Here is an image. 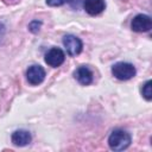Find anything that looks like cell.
<instances>
[{
  "mask_svg": "<svg viewBox=\"0 0 152 152\" xmlns=\"http://www.w3.org/2000/svg\"><path fill=\"white\" fill-rule=\"evenodd\" d=\"M108 145L113 151L126 150L131 145V135L124 129H114L108 138Z\"/></svg>",
  "mask_w": 152,
  "mask_h": 152,
  "instance_id": "obj_1",
  "label": "cell"
},
{
  "mask_svg": "<svg viewBox=\"0 0 152 152\" xmlns=\"http://www.w3.org/2000/svg\"><path fill=\"white\" fill-rule=\"evenodd\" d=\"M135 68L133 66V64L131 63H126V62H119L115 63L112 66V74L115 78L120 80V81H127L131 80L132 77L135 76Z\"/></svg>",
  "mask_w": 152,
  "mask_h": 152,
  "instance_id": "obj_2",
  "label": "cell"
},
{
  "mask_svg": "<svg viewBox=\"0 0 152 152\" xmlns=\"http://www.w3.org/2000/svg\"><path fill=\"white\" fill-rule=\"evenodd\" d=\"M63 45L70 56H77L82 51V42L74 34H66L63 37Z\"/></svg>",
  "mask_w": 152,
  "mask_h": 152,
  "instance_id": "obj_3",
  "label": "cell"
},
{
  "mask_svg": "<svg viewBox=\"0 0 152 152\" xmlns=\"http://www.w3.org/2000/svg\"><path fill=\"white\" fill-rule=\"evenodd\" d=\"M131 27L135 32H147L152 27V20L146 14H138L133 18Z\"/></svg>",
  "mask_w": 152,
  "mask_h": 152,
  "instance_id": "obj_4",
  "label": "cell"
},
{
  "mask_svg": "<svg viewBox=\"0 0 152 152\" xmlns=\"http://www.w3.org/2000/svg\"><path fill=\"white\" fill-rule=\"evenodd\" d=\"M26 78H27V82L32 86H38L40 84L44 78H45V71L44 69L40 66V65H31L27 71H26Z\"/></svg>",
  "mask_w": 152,
  "mask_h": 152,
  "instance_id": "obj_5",
  "label": "cell"
},
{
  "mask_svg": "<svg viewBox=\"0 0 152 152\" xmlns=\"http://www.w3.org/2000/svg\"><path fill=\"white\" fill-rule=\"evenodd\" d=\"M64 59H65V55H64V52H63L61 49H58V48H52V49H50V50L46 52V55H45V62H46L50 66H52V68H57V66L62 65L63 62H64Z\"/></svg>",
  "mask_w": 152,
  "mask_h": 152,
  "instance_id": "obj_6",
  "label": "cell"
},
{
  "mask_svg": "<svg viewBox=\"0 0 152 152\" xmlns=\"http://www.w3.org/2000/svg\"><path fill=\"white\" fill-rule=\"evenodd\" d=\"M83 7L88 14L97 15L101 12H103V10L106 7V2H104V0H84Z\"/></svg>",
  "mask_w": 152,
  "mask_h": 152,
  "instance_id": "obj_7",
  "label": "cell"
},
{
  "mask_svg": "<svg viewBox=\"0 0 152 152\" xmlns=\"http://www.w3.org/2000/svg\"><path fill=\"white\" fill-rule=\"evenodd\" d=\"M31 133L25 129H18L12 134V142L15 146H26L31 142Z\"/></svg>",
  "mask_w": 152,
  "mask_h": 152,
  "instance_id": "obj_8",
  "label": "cell"
},
{
  "mask_svg": "<svg viewBox=\"0 0 152 152\" xmlns=\"http://www.w3.org/2000/svg\"><path fill=\"white\" fill-rule=\"evenodd\" d=\"M75 78L83 86H88L93 82V72L88 66H80L75 72H74Z\"/></svg>",
  "mask_w": 152,
  "mask_h": 152,
  "instance_id": "obj_9",
  "label": "cell"
},
{
  "mask_svg": "<svg viewBox=\"0 0 152 152\" xmlns=\"http://www.w3.org/2000/svg\"><path fill=\"white\" fill-rule=\"evenodd\" d=\"M141 94H142V96H144L147 101H150V100L152 99V82H151V81L145 82V84H144L142 88H141Z\"/></svg>",
  "mask_w": 152,
  "mask_h": 152,
  "instance_id": "obj_10",
  "label": "cell"
},
{
  "mask_svg": "<svg viewBox=\"0 0 152 152\" xmlns=\"http://www.w3.org/2000/svg\"><path fill=\"white\" fill-rule=\"evenodd\" d=\"M40 26H42V21H39V20H33V21L30 23L28 28H30V31H31L32 33H37V32L39 31Z\"/></svg>",
  "mask_w": 152,
  "mask_h": 152,
  "instance_id": "obj_11",
  "label": "cell"
},
{
  "mask_svg": "<svg viewBox=\"0 0 152 152\" xmlns=\"http://www.w3.org/2000/svg\"><path fill=\"white\" fill-rule=\"evenodd\" d=\"M66 1H69V0H46V4L49 5V6H61V5H63V4H65Z\"/></svg>",
  "mask_w": 152,
  "mask_h": 152,
  "instance_id": "obj_12",
  "label": "cell"
},
{
  "mask_svg": "<svg viewBox=\"0 0 152 152\" xmlns=\"http://www.w3.org/2000/svg\"><path fill=\"white\" fill-rule=\"evenodd\" d=\"M4 34H5V26H4L2 23H0V42H1L2 37H4Z\"/></svg>",
  "mask_w": 152,
  "mask_h": 152,
  "instance_id": "obj_13",
  "label": "cell"
}]
</instances>
